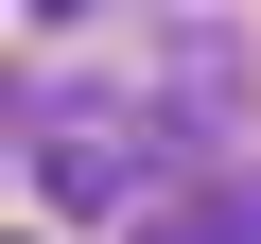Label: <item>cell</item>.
<instances>
[{
    "instance_id": "obj_1",
    "label": "cell",
    "mask_w": 261,
    "mask_h": 244,
    "mask_svg": "<svg viewBox=\"0 0 261 244\" xmlns=\"http://www.w3.org/2000/svg\"><path fill=\"white\" fill-rule=\"evenodd\" d=\"M35 18H87V0H35Z\"/></svg>"
}]
</instances>
